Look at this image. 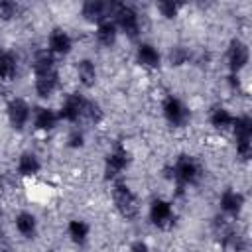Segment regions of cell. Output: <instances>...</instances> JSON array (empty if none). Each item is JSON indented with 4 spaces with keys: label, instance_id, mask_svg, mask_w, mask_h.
<instances>
[{
    "label": "cell",
    "instance_id": "cell-1",
    "mask_svg": "<svg viewBox=\"0 0 252 252\" xmlns=\"http://www.w3.org/2000/svg\"><path fill=\"white\" fill-rule=\"evenodd\" d=\"M114 203L118 207V211L122 213V217L132 219L138 213V203L134 199V195L124 187V185H116L114 187Z\"/></svg>",
    "mask_w": 252,
    "mask_h": 252
},
{
    "label": "cell",
    "instance_id": "cell-2",
    "mask_svg": "<svg viewBox=\"0 0 252 252\" xmlns=\"http://www.w3.org/2000/svg\"><path fill=\"white\" fill-rule=\"evenodd\" d=\"M116 18H118V24L122 26V30L130 35H136L138 33V18L134 14L132 8L128 6H116Z\"/></svg>",
    "mask_w": 252,
    "mask_h": 252
},
{
    "label": "cell",
    "instance_id": "cell-3",
    "mask_svg": "<svg viewBox=\"0 0 252 252\" xmlns=\"http://www.w3.org/2000/svg\"><path fill=\"white\" fill-rule=\"evenodd\" d=\"M85 104H87V100H83V98H79V96H69L67 102H65L63 108H61V116H63L65 120L75 122L77 118L83 116V112H85Z\"/></svg>",
    "mask_w": 252,
    "mask_h": 252
},
{
    "label": "cell",
    "instance_id": "cell-4",
    "mask_svg": "<svg viewBox=\"0 0 252 252\" xmlns=\"http://www.w3.org/2000/svg\"><path fill=\"white\" fill-rule=\"evenodd\" d=\"M246 61H248V49H246V45L240 43V41H232V45L228 49V63H230V67L234 71H238V69L244 67Z\"/></svg>",
    "mask_w": 252,
    "mask_h": 252
},
{
    "label": "cell",
    "instance_id": "cell-5",
    "mask_svg": "<svg viewBox=\"0 0 252 252\" xmlns=\"http://www.w3.org/2000/svg\"><path fill=\"white\" fill-rule=\"evenodd\" d=\"M175 171H177V177L181 181H187V183H191V181H195L199 177V167L191 158H181L177 161Z\"/></svg>",
    "mask_w": 252,
    "mask_h": 252
},
{
    "label": "cell",
    "instance_id": "cell-6",
    "mask_svg": "<svg viewBox=\"0 0 252 252\" xmlns=\"http://www.w3.org/2000/svg\"><path fill=\"white\" fill-rule=\"evenodd\" d=\"M28 106H26V102H22V100H12L10 102V106H8V116H10V122L16 126V128H22L24 126V122L28 120Z\"/></svg>",
    "mask_w": 252,
    "mask_h": 252
},
{
    "label": "cell",
    "instance_id": "cell-7",
    "mask_svg": "<svg viewBox=\"0 0 252 252\" xmlns=\"http://www.w3.org/2000/svg\"><path fill=\"white\" fill-rule=\"evenodd\" d=\"M152 220L158 224V226H167L169 224V220H171V209H169V205L167 203H163V201H156L154 205H152Z\"/></svg>",
    "mask_w": 252,
    "mask_h": 252
},
{
    "label": "cell",
    "instance_id": "cell-8",
    "mask_svg": "<svg viewBox=\"0 0 252 252\" xmlns=\"http://www.w3.org/2000/svg\"><path fill=\"white\" fill-rule=\"evenodd\" d=\"M114 6H108L104 2H98V0H91L83 6V14L87 16V20H102L106 16L108 10H112Z\"/></svg>",
    "mask_w": 252,
    "mask_h": 252
},
{
    "label": "cell",
    "instance_id": "cell-9",
    "mask_svg": "<svg viewBox=\"0 0 252 252\" xmlns=\"http://www.w3.org/2000/svg\"><path fill=\"white\" fill-rule=\"evenodd\" d=\"M163 110H165L167 120H169V122H173V124H181V122L185 120V116H187L185 108H183V106H181V102H179V100H175V98H169V100L165 102Z\"/></svg>",
    "mask_w": 252,
    "mask_h": 252
},
{
    "label": "cell",
    "instance_id": "cell-10",
    "mask_svg": "<svg viewBox=\"0 0 252 252\" xmlns=\"http://www.w3.org/2000/svg\"><path fill=\"white\" fill-rule=\"evenodd\" d=\"M57 85V75L53 71L49 73H43V75H37V83H35V89L39 93V96H49L53 93Z\"/></svg>",
    "mask_w": 252,
    "mask_h": 252
},
{
    "label": "cell",
    "instance_id": "cell-11",
    "mask_svg": "<svg viewBox=\"0 0 252 252\" xmlns=\"http://www.w3.org/2000/svg\"><path fill=\"white\" fill-rule=\"evenodd\" d=\"M49 45H51V49L57 51V53H67L69 47H71V39H69V35H67L65 32L55 30V32L51 33V37H49Z\"/></svg>",
    "mask_w": 252,
    "mask_h": 252
},
{
    "label": "cell",
    "instance_id": "cell-12",
    "mask_svg": "<svg viewBox=\"0 0 252 252\" xmlns=\"http://www.w3.org/2000/svg\"><path fill=\"white\" fill-rule=\"evenodd\" d=\"M234 132H236L238 144H248L250 142V134H252V122H250V118H238V120H234Z\"/></svg>",
    "mask_w": 252,
    "mask_h": 252
},
{
    "label": "cell",
    "instance_id": "cell-13",
    "mask_svg": "<svg viewBox=\"0 0 252 252\" xmlns=\"http://www.w3.org/2000/svg\"><path fill=\"white\" fill-rule=\"evenodd\" d=\"M33 69L37 75H43V73H49L53 71V57L49 51H39L35 55V61H33Z\"/></svg>",
    "mask_w": 252,
    "mask_h": 252
},
{
    "label": "cell",
    "instance_id": "cell-14",
    "mask_svg": "<svg viewBox=\"0 0 252 252\" xmlns=\"http://www.w3.org/2000/svg\"><path fill=\"white\" fill-rule=\"evenodd\" d=\"M126 161H128V158H126V154H124L122 150L114 152V154L108 158V161H106V175L110 177V175L118 173V171H120V169L126 165Z\"/></svg>",
    "mask_w": 252,
    "mask_h": 252
},
{
    "label": "cell",
    "instance_id": "cell-15",
    "mask_svg": "<svg viewBox=\"0 0 252 252\" xmlns=\"http://www.w3.org/2000/svg\"><path fill=\"white\" fill-rule=\"evenodd\" d=\"M138 59H140V63H144L148 67H156L159 63V55H158V51L152 45H140Z\"/></svg>",
    "mask_w": 252,
    "mask_h": 252
},
{
    "label": "cell",
    "instance_id": "cell-16",
    "mask_svg": "<svg viewBox=\"0 0 252 252\" xmlns=\"http://www.w3.org/2000/svg\"><path fill=\"white\" fill-rule=\"evenodd\" d=\"M18 169H20L22 175H33V173L39 169V161L35 159V156H32V154H24V156L20 158Z\"/></svg>",
    "mask_w": 252,
    "mask_h": 252
},
{
    "label": "cell",
    "instance_id": "cell-17",
    "mask_svg": "<svg viewBox=\"0 0 252 252\" xmlns=\"http://www.w3.org/2000/svg\"><path fill=\"white\" fill-rule=\"evenodd\" d=\"M96 35H98V41H100L102 45H112L114 39H116V28H114V24H110V22L100 24Z\"/></svg>",
    "mask_w": 252,
    "mask_h": 252
},
{
    "label": "cell",
    "instance_id": "cell-18",
    "mask_svg": "<svg viewBox=\"0 0 252 252\" xmlns=\"http://www.w3.org/2000/svg\"><path fill=\"white\" fill-rule=\"evenodd\" d=\"M16 226H18V230H20L22 234L30 236V234H33V230H35V219H33L32 215H28V213H22V215L16 219Z\"/></svg>",
    "mask_w": 252,
    "mask_h": 252
},
{
    "label": "cell",
    "instance_id": "cell-19",
    "mask_svg": "<svg viewBox=\"0 0 252 252\" xmlns=\"http://www.w3.org/2000/svg\"><path fill=\"white\" fill-rule=\"evenodd\" d=\"M16 75V63H14V57L10 53H4L0 55V77L2 79H12Z\"/></svg>",
    "mask_w": 252,
    "mask_h": 252
},
{
    "label": "cell",
    "instance_id": "cell-20",
    "mask_svg": "<svg viewBox=\"0 0 252 252\" xmlns=\"http://www.w3.org/2000/svg\"><path fill=\"white\" fill-rule=\"evenodd\" d=\"M55 120H57V116H55L51 110L41 108V110L37 112L35 126H37V128H41V130H49V128H53V126H55Z\"/></svg>",
    "mask_w": 252,
    "mask_h": 252
},
{
    "label": "cell",
    "instance_id": "cell-21",
    "mask_svg": "<svg viewBox=\"0 0 252 252\" xmlns=\"http://www.w3.org/2000/svg\"><path fill=\"white\" fill-rule=\"evenodd\" d=\"M240 205H242V197H240L238 193H234V191H226V193L222 195V209H224V211H228V213H236V211L240 209Z\"/></svg>",
    "mask_w": 252,
    "mask_h": 252
},
{
    "label": "cell",
    "instance_id": "cell-22",
    "mask_svg": "<svg viewBox=\"0 0 252 252\" xmlns=\"http://www.w3.org/2000/svg\"><path fill=\"white\" fill-rule=\"evenodd\" d=\"M79 77H81V81H83V85H87V87H91L93 83H94V65L91 63V61H81L79 63Z\"/></svg>",
    "mask_w": 252,
    "mask_h": 252
},
{
    "label": "cell",
    "instance_id": "cell-23",
    "mask_svg": "<svg viewBox=\"0 0 252 252\" xmlns=\"http://www.w3.org/2000/svg\"><path fill=\"white\" fill-rule=\"evenodd\" d=\"M211 122H213V126H217V128H226V126H230L234 120H232V116H230L226 110L219 108V110H215V112H213Z\"/></svg>",
    "mask_w": 252,
    "mask_h": 252
},
{
    "label": "cell",
    "instance_id": "cell-24",
    "mask_svg": "<svg viewBox=\"0 0 252 252\" xmlns=\"http://www.w3.org/2000/svg\"><path fill=\"white\" fill-rule=\"evenodd\" d=\"M87 232H89V228H87V224L81 222V220H73V222L69 224V234L73 236L75 242H83L85 236H87Z\"/></svg>",
    "mask_w": 252,
    "mask_h": 252
},
{
    "label": "cell",
    "instance_id": "cell-25",
    "mask_svg": "<svg viewBox=\"0 0 252 252\" xmlns=\"http://www.w3.org/2000/svg\"><path fill=\"white\" fill-rule=\"evenodd\" d=\"M159 10H161L163 16L171 18V16H175V12H177V4H173V2H159Z\"/></svg>",
    "mask_w": 252,
    "mask_h": 252
},
{
    "label": "cell",
    "instance_id": "cell-26",
    "mask_svg": "<svg viewBox=\"0 0 252 252\" xmlns=\"http://www.w3.org/2000/svg\"><path fill=\"white\" fill-rule=\"evenodd\" d=\"M12 14H14V4L2 0V2H0V18H10Z\"/></svg>",
    "mask_w": 252,
    "mask_h": 252
},
{
    "label": "cell",
    "instance_id": "cell-27",
    "mask_svg": "<svg viewBox=\"0 0 252 252\" xmlns=\"http://www.w3.org/2000/svg\"><path fill=\"white\" fill-rule=\"evenodd\" d=\"M132 252H148V248H146V244H142V242H138V244H134V248H132Z\"/></svg>",
    "mask_w": 252,
    "mask_h": 252
},
{
    "label": "cell",
    "instance_id": "cell-28",
    "mask_svg": "<svg viewBox=\"0 0 252 252\" xmlns=\"http://www.w3.org/2000/svg\"><path fill=\"white\" fill-rule=\"evenodd\" d=\"M81 140H83V138H81V134H77V132H75V134L71 136V144H73V146H77V144H81Z\"/></svg>",
    "mask_w": 252,
    "mask_h": 252
},
{
    "label": "cell",
    "instance_id": "cell-29",
    "mask_svg": "<svg viewBox=\"0 0 252 252\" xmlns=\"http://www.w3.org/2000/svg\"><path fill=\"white\" fill-rule=\"evenodd\" d=\"M171 61H177V63L183 61V51H177L175 55H171Z\"/></svg>",
    "mask_w": 252,
    "mask_h": 252
}]
</instances>
